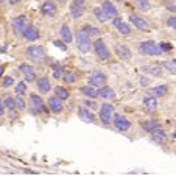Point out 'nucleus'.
<instances>
[{
	"mask_svg": "<svg viewBox=\"0 0 176 176\" xmlns=\"http://www.w3.org/2000/svg\"><path fill=\"white\" fill-rule=\"evenodd\" d=\"M41 11H42V14H45V16L53 17V16H56V13H58V6H56V3H55V2H50V0H47L45 3H42Z\"/></svg>",
	"mask_w": 176,
	"mask_h": 176,
	"instance_id": "14",
	"label": "nucleus"
},
{
	"mask_svg": "<svg viewBox=\"0 0 176 176\" xmlns=\"http://www.w3.org/2000/svg\"><path fill=\"white\" fill-rule=\"evenodd\" d=\"M22 34H24V38H25L27 41H30V42H33V41H36V39L41 38L39 30L36 28V27H33V25H28V27H27L25 31H24Z\"/></svg>",
	"mask_w": 176,
	"mask_h": 176,
	"instance_id": "15",
	"label": "nucleus"
},
{
	"mask_svg": "<svg viewBox=\"0 0 176 176\" xmlns=\"http://www.w3.org/2000/svg\"><path fill=\"white\" fill-rule=\"evenodd\" d=\"M13 84H14V80H13L11 77H5L3 81H2V86H3V87H10V86H13Z\"/></svg>",
	"mask_w": 176,
	"mask_h": 176,
	"instance_id": "39",
	"label": "nucleus"
},
{
	"mask_svg": "<svg viewBox=\"0 0 176 176\" xmlns=\"http://www.w3.org/2000/svg\"><path fill=\"white\" fill-rule=\"evenodd\" d=\"M13 25H14V30H16V33L17 34H22L24 31H25V28L30 25V20H28V17L27 16H17L16 19L13 20Z\"/></svg>",
	"mask_w": 176,
	"mask_h": 176,
	"instance_id": "9",
	"label": "nucleus"
},
{
	"mask_svg": "<svg viewBox=\"0 0 176 176\" xmlns=\"http://www.w3.org/2000/svg\"><path fill=\"white\" fill-rule=\"evenodd\" d=\"M142 70L148 75H153V77H161L162 75V67L157 66V64H150V66H143Z\"/></svg>",
	"mask_w": 176,
	"mask_h": 176,
	"instance_id": "22",
	"label": "nucleus"
},
{
	"mask_svg": "<svg viewBox=\"0 0 176 176\" xmlns=\"http://www.w3.org/2000/svg\"><path fill=\"white\" fill-rule=\"evenodd\" d=\"M2 75H3V67L0 66V78H2Z\"/></svg>",
	"mask_w": 176,
	"mask_h": 176,
	"instance_id": "46",
	"label": "nucleus"
},
{
	"mask_svg": "<svg viewBox=\"0 0 176 176\" xmlns=\"http://www.w3.org/2000/svg\"><path fill=\"white\" fill-rule=\"evenodd\" d=\"M19 70L22 72V75L25 77V81H28V83L34 81L36 72H34V67H33V66H30V64H20Z\"/></svg>",
	"mask_w": 176,
	"mask_h": 176,
	"instance_id": "12",
	"label": "nucleus"
},
{
	"mask_svg": "<svg viewBox=\"0 0 176 176\" xmlns=\"http://www.w3.org/2000/svg\"><path fill=\"white\" fill-rule=\"evenodd\" d=\"M140 84H142L143 87H148V84H150V81L145 80V78H140Z\"/></svg>",
	"mask_w": 176,
	"mask_h": 176,
	"instance_id": "43",
	"label": "nucleus"
},
{
	"mask_svg": "<svg viewBox=\"0 0 176 176\" xmlns=\"http://www.w3.org/2000/svg\"><path fill=\"white\" fill-rule=\"evenodd\" d=\"M62 78L64 81L67 83V84H72V83H75L77 81V73L73 72V70H66V72H62Z\"/></svg>",
	"mask_w": 176,
	"mask_h": 176,
	"instance_id": "29",
	"label": "nucleus"
},
{
	"mask_svg": "<svg viewBox=\"0 0 176 176\" xmlns=\"http://www.w3.org/2000/svg\"><path fill=\"white\" fill-rule=\"evenodd\" d=\"M49 108H50V111H53V112H61V111L64 109L62 100H59L56 95L50 97V100H49Z\"/></svg>",
	"mask_w": 176,
	"mask_h": 176,
	"instance_id": "21",
	"label": "nucleus"
},
{
	"mask_svg": "<svg viewBox=\"0 0 176 176\" xmlns=\"http://www.w3.org/2000/svg\"><path fill=\"white\" fill-rule=\"evenodd\" d=\"M55 95H56L59 100H67L69 98V90L61 87V86H58L56 89H55Z\"/></svg>",
	"mask_w": 176,
	"mask_h": 176,
	"instance_id": "31",
	"label": "nucleus"
},
{
	"mask_svg": "<svg viewBox=\"0 0 176 176\" xmlns=\"http://www.w3.org/2000/svg\"><path fill=\"white\" fill-rule=\"evenodd\" d=\"M14 103H16V109H25V101H24V98L22 97H16L14 98Z\"/></svg>",
	"mask_w": 176,
	"mask_h": 176,
	"instance_id": "36",
	"label": "nucleus"
},
{
	"mask_svg": "<svg viewBox=\"0 0 176 176\" xmlns=\"http://www.w3.org/2000/svg\"><path fill=\"white\" fill-rule=\"evenodd\" d=\"M3 105H5V109H10V111L16 109V103H14V98H11V97H6V100L3 101Z\"/></svg>",
	"mask_w": 176,
	"mask_h": 176,
	"instance_id": "35",
	"label": "nucleus"
},
{
	"mask_svg": "<svg viewBox=\"0 0 176 176\" xmlns=\"http://www.w3.org/2000/svg\"><path fill=\"white\" fill-rule=\"evenodd\" d=\"M157 45H159L161 52H170V50L173 49V45L168 44V42H161V44H157Z\"/></svg>",
	"mask_w": 176,
	"mask_h": 176,
	"instance_id": "38",
	"label": "nucleus"
},
{
	"mask_svg": "<svg viewBox=\"0 0 176 176\" xmlns=\"http://www.w3.org/2000/svg\"><path fill=\"white\" fill-rule=\"evenodd\" d=\"M114 22V27H115V28L120 31V33H122V34H125V36H128L129 33H131V27H129L126 22H123L122 19H120V17L117 16V17H114V19H112Z\"/></svg>",
	"mask_w": 176,
	"mask_h": 176,
	"instance_id": "16",
	"label": "nucleus"
},
{
	"mask_svg": "<svg viewBox=\"0 0 176 176\" xmlns=\"http://www.w3.org/2000/svg\"><path fill=\"white\" fill-rule=\"evenodd\" d=\"M53 44L56 45L58 49H61L62 52H66V50H67V45H66V42H64V41H53Z\"/></svg>",
	"mask_w": 176,
	"mask_h": 176,
	"instance_id": "41",
	"label": "nucleus"
},
{
	"mask_svg": "<svg viewBox=\"0 0 176 176\" xmlns=\"http://www.w3.org/2000/svg\"><path fill=\"white\" fill-rule=\"evenodd\" d=\"M139 50H140V53H143V55H148V56H156V55L162 53L159 45H157L154 41H143L140 44V47H139Z\"/></svg>",
	"mask_w": 176,
	"mask_h": 176,
	"instance_id": "2",
	"label": "nucleus"
},
{
	"mask_svg": "<svg viewBox=\"0 0 176 176\" xmlns=\"http://www.w3.org/2000/svg\"><path fill=\"white\" fill-rule=\"evenodd\" d=\"M112 123H114V126L118 129V131H128V129L131 128V122H129V120L125 115H122V114L114 115L112 117Z\"/></svg>",
	"mask_w": 176,
	"mask_h": 176,
	"instance_id": "6",
	"label": "nucleus"
},
{
	"mask_svg": "<svg viewBox=\"0 0 176 176\" xmlns=\"http://www.w3.org/2000/svg\"><path fill=\"white\" fill-rule=\"evenodd\" d=\"M136 5L139 6V10H142V11H150V8H151L148 0H136Z\"/></svg>",
	"mask_w": 176,
	"mask_h": 176,
	"instance_id": "32",
	"label": "nucleus"
},
{
	"mask_svg": "<svg viewBox=\"0 0 176 176\" xmlns=\"http://www.w3.org/2000/svg\"><path fill=\"white\" fill-rule=\"evenodd\" d=\"M115 53L118 55V58H122L123 61L131 59V50H129L128 45H115Z\"/></svg>",
	"mask_w": 176,
	"mask_h": 176,
	"instance_id": "19",
	"label": "nucleus"
},
{
	"mask_svg": "<svg viewBox=\"0 0 176 176\" xmlns=\"http://www.w3.org/2000/svg\"><path fill=\"white\" fill-rule=\"evenodd\" d=\"M97 97H100V98H109V100L115 98V90L105 84V86H101V87L97 89Z\"/></svg>",
	"mask_w": 176,
	"mask_h": 176,
	"instance_id": "17",
	"label": "nucleus"
},
{
	"mask_svg": "<svg viewBox=\"0 0 176 176\" xmlns=\"http://www.w3.org/2000/svg\"><path fill=\"white\" fill-rule=\"evenodd\" d=\"M75 38H77V45H78L80 52H83V53H87V52L92 49V41H90V36H89L86 31L80 30V31L77 33Z\"/></svg>",
	"mask_w": 176,
	"mask_h": 176,
	"instance_id": "1",
	"label": "nucleus"
},
{
	"mask_svg": "<svg viewBox=\"0 0 176 176\" xmlns=\"http://www.w3.org/2000/svg\"><path fill=\"white\" fill-rule=\"evenodd\" d=\"M167 92H168V87H167L165 84H162V86H156V87H151L150 89V95H153V97H165L167 95Z\"/></svg>",
	"mask_w": 176,
	"mask_h": 176,
	"instance_id": "24",
	"label": "nucleus"
},
{
	"mask_svg": "<svg viewBox=\"0 0 176 176\" xmlns=\"http://www.w3.org/2000/svg\"><path fill=\"white\" fill-rule=\"evenodd\" d=\"M38 89L39 92H42V94H47V92H50L52 89V84H50V80L47 77H42L38 80Z\"/></svg>",
	"mask_w": 176,
	"mask_h": 176,
	"instance_id": "23",
	"label": "nucleus"
},
{
	"mask_svg": "<svg viewBox=\"0 0 176 176\" xmlns=\"http://www.w3.org/2000/svg\"><path fill=\"white\" fill-rule=\"evenodd\" d=\"M62 72H64V70H62V67H61V66H58V64H56V66H55V72H53V77H55V78H61V77H62Z\"/></svg>",
	"mask_w": 176,
	"mask_h": 176,
	"instance_id": "40",
	"label": "nucleus"
},
{
	"mask_svg": "<svg viewBox=\"0 0 176 176\" xmlns=\"http://www.w3.org/2000/svg\"><path fill=\"white\" fill-rule=\"evenodd\" d=\"M86 11V0H72L70 5V14L73 19H80Z\"/></svg>",
	"mask_w": 176,
	"mask_h": 176,
	"instance_id": "3",
	"label": "nucleus"
},
{
	"mask_svg": "<svg viewBox=\"0 0 176 176\" xmlns=\"http://www.w3.org/2000/svg\"><path fill=\"white\" fill-rule=\"evenodd\" d=\"M129 22H133V25L136 27V28L142 30V31H148V30H150L148 22L145 19H142L140 16H137V14H131V16H129Z\"/></svg>",
	"mask_w": 176,
	"mask_h": 176,
	"instance_id": "11",
	"label": "nucleus"
},
{
	"mask_svg": "<svg viewBox=\"0 0 176 176\" xmlns=\"http://www.w3.org/2000/svg\"><path fill=\"white\" fill-rule=\"evenodd\" d=\"M164 67H167L171 73H174L176 72V66H174V59H171V61H165L164 62Z\"/></svg>",
	"mask_w": 176,
	"mask_h": 176,
	"instance_id": "37",
	"label": "nucleus"
},
{
	"mask_svg": "<svg viewBox=\"0 0 176 176\" xmlns=\"http://www.w3.org/2000/svg\"><path fill=\"white\" fill-rule=\"evenodd\" d=\"M59 34H61V39L66 42V44H67V42H72L73 34H72V31H70V28H69V25H62Z\"/></svg>",
	"mask_w": 176,
	"mask_h": 176,
	"instance_id": "25",
	"label": "nucleus"
},
{
	"mask_svg": "<svg viewBox=\"0 0 176 176\" xmlns=\"http://www.w3.org/2000/svg\"><path fill=\"white\" fill-rule=\"evenodd\" d=\"M94 14H95V17H97L100 22L105 24L108 20V17H106V14H105V11H103V8H101V6H95L94 8Z\"/></svg>",
	"mask_w": 176,
	"mask_h": 176,
	"instance_id": "30",
	"label": "nucleus"
},
{
	"mask_svg": "<svg viewBox=\"0 0 176 176\" xmlns=\"http://www.w3.org/2000/svg\"><path fill=\"white\" fill-rule=\"evenodd\" d=\"M30 103H31V108H33V112L34 114H39V112H47L45 109V105H44V100L39 97V95H31L30 98Z\"/></svg>",
	"mask_w": 176,
	"mask_h": 176,
	"instance_id": "10",
	"label": "nucleus"
},
{
	"mask_svg": "<svg viewBox=\"0 0 176 176\" xmlns=\"http://www.w3.org/2000/svg\"><path fill=\"white\" fill-rule=\"evenodd\" d=\"M83 31H86L89 36L92 34H100V30L97 28V27H92V25H84V28H81Z\"/></svg>",
	"mask_w": 176,
	"mask_h": 176,
	"instance_id": "33",
	"label": "nucleus"
},
{
	"mask_svg": "<svg viewBox=\"0 0 176 176\" xmlns=\"http://www.w3.org/2000/svg\"><path fill=\"white\" fill-rule=\"evenodd\" d=\"M143 105L146 109H150V111H156L157 109V98L153 97V95H148L143 98Z\"/></svg>",
	"mask_w": 176,
	"mask_h": 176,
	"instance_id": "26",
	"label": "nucleus"
},
{
	"mask_svg": "<svg viewBox=\"0 0 176 176\" xmlns=\"http://www.w3.org/2000/svg\"><path fill=\"white\" fill-rule=\"evenodd\" d=\"M151 137H153V140L156 143H161V145H164L167 142V139H168L167 133L164 131V129H161V128H157V129H154V131H151Z\"/></svg>",
	"mask_w": 176,
	"mask_h": 176,
	"instance_id": "18",
	"label": "nucleus"
},
{
	"mask_svg": "<svg viewBox=\"0 0 176 176\" xmlns=\"http://www.w3.org/2000/svg\"><path fill=\"white\" fill-rule=\"evenodd\" d=\"M5 114V105H3V101L0 100V115H3Z\"/></svg>",
	"mask_w": 176,
	"mask_h": 176,
	"instance_id": "44",
	"label": "nucleus"
},
{
	"mask_svg": "<svg viewBox=\"0 0 176 176\" xmlns=\"http://www.w3.org/2000/svg\"><path fill=\"white\" fill-rule=\"evenodd\" d=\"M19 2H20V0H10L11 5H16V3H19Z\"/></svg>",
	"mask_w": 176,
	"mask_h": 176,
	"instance_id": "45",
	"label": "nucleus"
},
{
	"mask_svg": "<svg viewBox=\"0 0 176 176\" xmlns=\"http://www.w3.org/2000/svg\"><path fill=\"white\" fill-rule=\"evenodd\" d=\"M167 24H168V27H171V28H174L176 27V17L174 16H171L168 20H167Z\"/></svg>",
	"mask_w": 176,
	"mask_h": 176,
	"instance_id": "42",
	"label": "nucleus"
},
{
	"mask_svg": "<svg viewBox=\"0 0 176 176\" xmlns=\"http://www.w3.org/2000/svg\"><path fill=\"white\" fill-rule=\"evenodd\" d=\"M101 8H103V11H105L106 17H108V19H111V20H112L114 17H117V14H118L115 5H114L112 2H109V0H105L103 5H101Z\"/></svg>",
	"mask_w": 176,
	"mask_h": 176,
	"instance_id": "13",
	"label": "nucleus"
},
{
	"mask_svg": "<svg viewBox=\"0 0 176 176\" xmlns=\"http://www.w3.org/2000/svg\"><path fill=\"white\" fill-rule=\"evenodd\" d=\"M106 84V75L103 72H100V70H97V72H94L92 75L89 77V86H94V87H101V86H105Z\"/></svg>",
	"mask_w": 176,
	"mask_h": 176,
	"instance_id": "7",
	"label": "nucleus"
},
{
	"mask_svg": "<svg viewBox=\"0 0 176 176\" xmlns=\"http://www.w3.org/2000/svg\"><path fill=\"white\" fill-rule=\"evenodd\" d=\"M142 128L145 129V131L151 133V131H154V129L161 128V123H159V120H148V122L142 123Z\"/></svg>",
	"mask_w": 176,
	"mask_h": 176,
	"instance_id": "27",
	"label": "nucleus"
},
{
	"mask_svg": "<svg viewBox=\"0 0 176 176\" xmlns=\"http://www.w3.org/2000/svg\"><path fill=\"white\" fill-rule=\"evenodd\" d=\"M112 117H114V106L105 103L100 109V120L103 122V125H109L112 122Z\"/></svg>",
	"mask_w": 176,
	"mask_h": 176,
	"instance_id": "4",
	"label": "nucleus"
},
{
	"mask_svg": "<svg viewBox=\"0 0 176 176\" xmlns=\"http://www.w3.org/2000/svg\"><path fill=\"white\" fill-rule=\"evenodd\" d=\"M80 90H81V94L84 95V97L97 98V87H94V86H83Z\"/></svg>",
	"mask_w": 176,
	"mask_h": 176,
	"instance_id": "28",
	"label": "nucleus"
},
{
	"mask_svg": "<svg viewBox=\"0 0 176 176\" xmlns=\"http://www.w3.org/2000/svg\"><path fill=\"white\" fill-rule=\"evenodd\" d=\"M25 92H27V84H25V83L24 81L17 83V84H16V94L17 95H24Z\"/></svg>",
	"mask_w": 176,
	"mask_h": 176,
	"instance_id": "34",
	"label": "nucleus"
},
{
	"mask_svg": "<svg viewBox=\"0 0 176 176\" xmlns=\"http://www.w3.org/2000/svg\"><path fill=\"white\" fill-rule=\"evenodd\" d=\"M94 47H95V53H97V56L101 59V61H108L109 59V49L106 47V44L103 42V39H97L95 44H94Z\"/></svg>",
	"mask_w": 176,
	"mask_h": 176,
	"instance_id": "5",
	"label": "nucleus"
},
{
	"mask_svg": "<svg viewBox=\"0 0 176 176\" xmlns=\"http://www.w3.org/2000/svg\"><path fill=\"white\" fill-rule=\"evenodd\" d=\"M27 55H28L30 59H34V61H42L45 58V52H44L42 45H33V47H28Z\"/></svg>",
	"mask_w": 176,
	"mask_h": 176,
	"instance_id": "8",
	"label": "nucleus"
},
{
	"mask_svg": "<svg viewBox=\"0 0 176 176\" xmlns=\"http://www.w3.org/2000/svg\"><path fill=\"white\" fill-rule=\"evenodd\" d=\"M78 115H80V118L83 120V122H86V123H94L95 122V115L86 108H80Z\"/></svg>",
	"mask_w": 176,
	"mask_h": 176,
	"instance_id": "20",
	"label": "nucleus"
}]
</instances>
